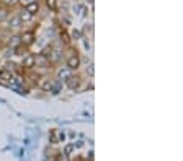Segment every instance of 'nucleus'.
<instances>
[{
    "instance_id": "nucleus-15",
    "label": "nucleus",
    "mask_w": 183,
    "mask_h": 161,
    "mask_svg": "<svg viewBox=\"0 0 183 161\" xmlns=\"http://www.w3.org/2000/svg\"><path fill=\"white\" fill-rule=\"evenodd\" d=\"M3 2H5V3H15L16 0H3Z\"/></svg>"
},
{
    "instance_id": "nucleus-9",
    "label": "nucleus",
    "mask_w": 183,
    "mask_h": 161,
    "mask_svg": "<svg viewBox=\"0 0 183 161\" xmlns=\"http://www.w3.org/2000/svg\"><path fill=\"white\" fill-rule=\"evenodd\" d=\"M23 65H25V67H28V68H30V67H33V65H34V57H33V55H28L26 59L23 60Z\"/></svg>"
},
{
    "instance_id": "nucleus-1",
    "label": "nucleus",
    "mask_w": 183,
    "mask_h": 161,
    "mask_svg": "<svg viewBox=\"0 0 183 161\" xmlns=\"http://www.w3.org/2000/svg\"><path fill=\"white\" fill-rule=\"evenodd\" d=\"M57 77H59V80H66L67 78H70L72 77V70L69 67H64V68H59V70H57Z\"/></svg>"
},
{
    "instance_id": "nucleus-11",
    "label": "nucleus",
    "mask_w": 183,
    "mask_h": 161,
    "mask_svg": "<svg viewBox=\"0 0 183 161\" xmlns=\"http://www.w3.org/2000/svg\"><path fill=\"white\" fill-rule=\"evenodd\" d=\"M7 18H8V13H7V10H5V8H0V23H2V21H5Z\"/></svg>"
},
{
    "instance_id": "nucleus-6",
    "label": "nucleus",
    "mask_w": 183,
    "mask_h": 161,
    "mask_svg": "<svg viewBox=\"0 0 183 161\" xmlns=\"http://www.w3.org/2000/svg\"><path fill=\"white\" fill-rule=\"evenodd\" d=\"M26 10L30 11V13H36V11L39 10V5H38V2H30L26 5Z\"/></svg>"
},
{
    "instance_id": "nucleus-5",
    "label": "nucleus",
    "mask_w": 183,
    "mask_h": 161,
    "mask_svg": "<svg viewBox=\"0 0 183 161\" xmlns=\"http://www.w3.org/2000/svg\"><path fill=\"white\" fill-rule=\"evenodd\" d=\"M66 82H67V86H69V88H70V90H75L77 86H79V80H77V78H74V77L67 78Z\"/></svg>"
},
{
    "instance_id": "nucleus-2",
    "label": "nucleus",
    "mask_w": 183,
    "mask_h": 161,
    "mask_svg": "<svg viewBox=\"0 0 183 161\" xmlns=\"http://www.w3.org/2000/svg\"><path fill=\"white\" fill-rule=\"evenodd\" d=\"M79 64H80V59H79L77 55H72L70 59L67 60V67L70 68V70H74V68H77V67H79Z\"/></svg>"
},
{
    "instance_id": "nucleus-3",
    "label": "nucleus",
    "mask_w": 183,
    "mask_h": 161,
    "mask_svg": "<svg viewBox=\"0 0 183 161\" xmlns=\"http://www.w3.org/2000/svg\"><path fill=\"white\" fill-rule=\"evenodd\" d=\"M33 38H34V34L31 31H28V33H23V36L20 38V41L23 44H31L33 42Z\"/></svg>"
},
{
    "instance_id": "nucleus-14",
    "label": "nucleus",
    "mask_w": 183,
    "mask_h": 161,
    "mask_svg": "<svg viewBox=\"0 0 183 161\" xmlns=\"http://www.w3.org/2000/svg\"><path fill=\"white\" fill-rule=\"evenodd\" d=\"M57 161H69V158H67V155H61V156L57 158Z\"/></svg>"
},
{
    "instance_id": "nucleus-7",
    "label": "nucleus",
    "mask_w": 183,
    "mask_h": 161,
    "mask_svg": "<svg viewBox=\"0 0 183 161\" xmlns=\"http://www.w3.org/2000/svg\"><path fill=\"white\" fill-rule=\"evenodd\" d=\"M39 86H41V88H43V90H46V91H49V90H51V86H53V83H51V82H49V78H44V80H43V82H41V83H39Z\"/></svg>"
},
{
    "instance_id": "nucleus-4",
    "label": "nucleus",
    "mask_w": 183,
    "mask_h": 161,
    "mask_svg": "<svg viewBox=\"0 0 183 161\" xmlns=\"http://www.w3.org/2000/svg\"><path fill=\"white\" fill-rule=\"evenodd\" d=\"M20 20L21 21H31L33 20V13H30L28 10H25V11H20Z\"/></svg>"
},
{
    "instance_id": "nucleus-12",
    "label": "nucleus",
    "mask_w": 183,
    "mask_h": 161,
    "mask_svg": "<svg viewBox=\"0 0 183 161\" xmlns=\"http://www.w3.org/2000/svg\"><path fill=\"white\" fill-rule=\"evenodd\" d=\"M46 3H48V7L51 10H56L57 8V2H56V0H46Z\"/></svg>"
},
{
    "instance_id": "nucleus-13",
    "label": "nucleus",
    "mask_w": 183,
    "mask_h": 161,
    "mask_svg": "<svg viewBox=\"0 0 183 161\" xmlns=\"http://www.w3.org/2000/svg\"><path fill=\"white\" fill-rule=\"evenodd\" d=\"M74 148H75V145H67V147H66V150H64V155H70Z\"/></svg>"
},
{
    "instance_id": "nucleus-10",
    "label": "nucleus",
    "mask_w": 183,
    "mask_h": 161,
    "mask_svg": "<svg viewBox=\"0 0 183 161\" xmlns=\"http://www.w3.org/2000/svg\"><path fill=\"white\" fill-rule=\"evenodd\" d=\"M21 41H20V36H13V38H10V41H8V44L11 46V47H16Z\"/></svg>"
},
{
    "instance_id": "nucleus-8",
    "label": "nucleus",
    "mask_w": 183,
    "mask_h": 161,
    "mask_svg": "<svg viewBox=\"0 0 183 161\" xmlns=\"http://www.w3.org/2000/svg\"><path fill=\"white\" fill-rule=\"evenodd\" d=\"M20 25H21V20H20V16H18V15L13 16V18L10 20V26H11V28H18Z\"/></svg>"
},
{
    "instance_id": "nucleus-16",
    "label": "nucleus",
    "mask_w": 183,
    "mask_h": 161,
    "mask_svg": "<svg viewBox=\"0 0 183 161\" xmlns=\"http://www.w3.org/2000/svg\"><path fill=\"white\" fill-rule=\"evenodd\" d=\"M21 2H28V3H30V2H33V0H21Z\"/></svg>"
}]
</instances>
